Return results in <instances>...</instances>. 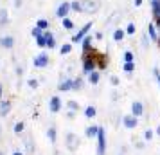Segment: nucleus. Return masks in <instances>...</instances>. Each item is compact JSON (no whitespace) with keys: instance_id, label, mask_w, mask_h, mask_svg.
Here are the masks:
<instances>
[{"instance_id":"f257e3e1","label":"nucleus","mask_w":160,"mask_h":155,"mask_svg":"<svg viewBox=\"0 0 160 155\" xmlns=\"http://www.w3.org/2000/svg\"><path fill=\"white\" fill-rule=\"evenodd\" d=\"M97 69V63H95V58H94V51L88 52V54H83V65H81V70L85 76H88L90 72H94Z\"/></svg>"},{"instance_id":"f03ea898","label":"nucleus","mask_w":160,"mask_h":155,"mask_svg":"<svg viewBox=\"0 0 160 155\" xmlns=\"http://www.w3.org/2000/svg\"><path fill=\"white\" fill-rule=\"evenodd\" d=\"M81 146V139L78 133L74 132H67L65 133V148L68 152H78V148Z\"/></svg>"},{"instance_id":"7ed1b4c3","label":"nucleus","mask_w":160,"mask_h":155,"mask_svg":"<svg viewBox=\"0 0 160 155\" xmlns=\"http://www.w3.org/2000/svg\"><path fill=\"white\" fill-rule=\"evenodd\" d=\"M83 4V11L87 15H95L101 9V0H81Z\"/></svg>"},{"instance_id":"20e7f679","label":"nucleus","mask_w":160,"mask_h":155,"mask_svg":"<svg viewBox=\"0 0 160 155\" xmlns=\"http://www.w3.org/2000/svg\"><path fill=\"white\" fill-rule=\"evenodd\" d=\"M92 25H94V22H87V23H85V25H83V27H81V29L72 36V44H81V42L85 40V36H87L88 33H90Z\"/></svg>"},{"instance_id":"39448f33","label":"nucleus","mask_w":160,"mask_h":155,"mask_svg":"<svg viewBox=\"0 0 160 155\" xmlns=\"http://www.w3.org/2000/svg\"><path fill=\"white\" fill-rule=\"evenodd\" d=\"M97 155H106V133L104 128L99 126V133H97Z\"/></svg>"},{"instance_id":"423d86ee","label":"nucleus","mask_w":160,"mask_h":155,"mask_svg":"<svg viewBox=\"0 0 160 155\" xmlns=\"http://www.w3.org/2000/svg\"><path fill=\"white\" fill-rule=\"evenodd\" d=\"M70 11H72V8H70V2H67V0H65V2H61V4L58 6V9H56V13H54V15L63 20V18H67V16H68V13H70Z\"/></svg>"},{"instance_id":"0eeeda50","label":"nucleus","mask_w":160,"mask_h":155,"mask_svg":"<svg viewBox=\"0 0 160 155\" xmlns=\"http://www.w3.org/2000/svg\"><path fill=\"white\" fill-rule=\"evenodd\" d=\"M32 65L36 67V69H45V67H49V54H47V52H40L36 58L32 59Z\"/></svg>"},{"instance_id":"6e6552de","label":"nucleus","mask_w":160,"mask_h":155,"mask_svg":"<svg viewBox=\"0 0 160 155\" xmlns=\"http://www.w3.org/2000/svg\"><path fill=\"white\" fill-rule=\"evenodd\" d=\"M94 58H95L97 67H99L101 70H104V69L108 67V56H106V54H101L99 51H95V49H94Z\"/></svg>"},{"instance_id":"1a4fd4ad","label":"nucleus","mask_w":160,"mask_h":155,"mask_svg":"<svg viewBox=\"0 0 160 155\" xmlns=\"http://www.w3.org/2000/svg\"><path fill=\"white\" fill-rule=\"evenodd\" d=\"M58 90L59 92H70V90H74V80L72 78H63L58 85Z\"/></svg>"},{"instance_id":"9d476101","label":"nucleus","mask_w":160,"mask_h":155,"mask_svg":"<svg viewBox=\"0 0 160 155\" xmlns=\"http://www.w3.org/2000/svg\"><path fill=\"white\" fill-rule=\"evenodd\" d=\"M122 125L126 126V128H130V130H133V128H135V126L138 125V117H137V116H133V114L122 116Z\"/></svg>"},{"instance_id":"9b49d317","label":"nucleus","mask_w":160,"mask_h":155,"mask_svg":"<svg viewBox=\"0 0 160 155\" xmlns=\"http://www.w3.org/2000/svg\"><path fill=\"white\" fill-rule=\"evenodd\" d=\"M16 44V40L13 34H6V36L0 38V47H4V49H13Z\"/></svg>"},{"instance_id":"f8f14e48","label":"nucleus","mask_w":160,"mask_h":155,"mask_svg":"<svg viewBox=\"0 0 160 155\" xmlns=\"http://www.w3.org/2000/svg\"><path fill=\"white\" fill-rule=\"evenodd\" d=\"M144 112H146V106H144L142 101H133V103H131V114H133V116L140 117V116H144Z\"/></svg>"},{"instance_id":"ddd939ff","label":"nucleus","mask_w":160,"mask_h":155,"mask_svg":"<svg viewBox=\"0 0 160 155\" xmlns=\"http://www.w3.org/2000/svg\"><path fill=\"white\" fill-rule=\"evenodd\" d=\"M49 110H51L52 114H58V112L61 110V99H59V96L51 97V101H49Z\"/></svg>"},{"instance_id":"4468645a","label":"nucleus","mask_w":160,"mask_h":155,"mask_svg":"<svg viewBox=\"0 0 160 155\" xmlns=\"http://www.w3.org/2000/svg\"><path fill=\"white\" fill-rule=\"evenodd\" d=\"M23 146H25V153H27V155H32L34 152H36V144H34V139H32L31 135H27V137H25V141H23Z\"/></svg>"},{"instance_id":"2eb2a0df","label":"nucleus","mask_w":160,"mask_h":155,"mask_svg":"<svg viewBox=\"0 0 160 155\" xmlns=\"http://www.w3.org/2000/svg\"><path fill=\"white\" fill-rule=\"evenodd\" d=\"M95 36H90V34H87L85 36V40L81 42V45H83V54H88V52L94 51V47H92V40H94Z\"/></svg>"},{"instance_id":"dca6fc26","label":"nucleus","mask_w":160,"mask_h":155,"mask_svg":"<svg viewBox=\"0 0 160 155\" xmlns=\"http://www.w3.org/2000/svg\"><path fill=\"white\" fill-rule=\"evenodd\" d=\"M148 34L151 38V42H160V33H158V27H155V23L148 25Z\"/></svg>"},{"instance_id":"f3484780","label":"nucleus","mask_w":160,"mask_h":155,"mask_svg":"<svg viewBox=\"0 0 160 155\" xmlns=\"http://www.w3.org/2000/svg\"><path fill=\"white\" fill-rule=\"evenodd\" d=\"M9 112H11V101H8V99H2V101H0V117H6V116H9Z\"/></svg>"},{"instance_id":"a211bd4d","label":"nucleus","mask_w":160,"mask_h":155,"mask_svg":"<svg viewBox=\"0 0 160 155\" xmlns=\"http://www.w3.org/2000/svg\"><path fill=\"white\" fill-rule=\"evenodd\" d=\"M9 23V11L6 8L0 9V29H4V27H8Z\"/></svg>"},{"instance_id":"6ab92c4d","label":"nucleus","mask_w":160,"mask_h":155,"mask_svg":"<svg viewBox=\"0 0 160 155\" xmlns=\"http://www.w3.org/2000/svg\"><path fill=\"white\" fill-rule=\"evenodd\" d=\"M45 36H47V49H56V36H54V33L47 29L45 31Z\"/></svg>"},{"instance_id":"aec40b11","label":"nucleus","mask_w":160,"mask_h":155,"mask_svg":"<svg viewBox=\"0 0 160 155\" xmlns=\"http://www.w3.org/2000/svg\"><path fill=\"white\" fill-rule=\"evenodd\" d=\"M151 2V13L155 16V20L160 18V0H149Z\"/></svg>"},{"instance_id":"412c9836","label":"nucleus","mask_w":160,"mask_h":155,"mask_svg":"<svg viewBox=\"0 0 160 155\" xmlns=\"http://www.w3.org/2000/svg\"><path fill=\"white\" fill-rule=\"evenodd\" d=\"M99 81H101V72H99V70L95 69L94 72L88 74V83H90V85H97Z\"/></svg>"},{"instance_id":"4be33fe9","label":"nucleus","mask_w":160,"mask_h":155,"mask_svg":"<svg viewBox=\"0 0 160 155\" xmlns=\"http://www.w3.org/2000/svg\"><path fill=\"white\" fill-rule=\"evenodd\" d=\"M87 137L88 139H95L97 137V133H99V125H92V126H88L87 128Z\"/></svg>"},{"instance_id":"5701e85b","label":"nucleus","mask_w":160,"mask_h":155,"mask_svg":"<svg viewBox=\"0 0 160 155\" xmlns=\"http://www.w3.org/2000/svg\"><path fill=\"white\" fill-rule=\"evenodd\" d=\"M126 36V29H115L113 31V40H115L117 44H121Z\"/></svg>"},{"instance_id":"b1692460","label":"nucleus","mask_w":160,"mask_h":155,"mask_svg":"<svg viewBox=\"0 0 160 155\" xmlns=\"http://www.w3.org/2000/svg\"><path fill=\"white\" fill-rule=\"evenodd\" d=\"M61 27H63L65 31H72L74 29V20L72 18H68V16L63 18V20H61Z\"/></svg>"},{"instance_id":"393cba45","label":"nucleus","mask_w":160,"mask_h":155,"mask_svg":"<svg viewBox=\"0 0 160 155\" xmlns=\"http://www.w3.org/2000/svg\"><path fill=\"white\" fill-rule=\"evenodd\" d=\"M70 8H72L74 13H85V11H83V4H81V0H72V2H70Z\"/></svg>"},{"instance_id":"a878e982","label":"nucleus","mask_w":160,"mask_h":155,"mask_svg":"<svg viewBox=\"0 0 160 155\" xmlns=\"http://www.w3.org/2000/svg\"><path fill=\"white\" fill-rule=\"evenodd\" d=\"M47 137H49V141H51L52 144L56 142V137H58V130H56V126H51V128L47 130Z\"/></svg>"},{"instance_id":"bb28decb","label":"nucleus","mask_w":160,"mask_h":155,"mask_svg":"<svg viewBox=\"0 0 160 155\" xmlns=\"http://www.w3.org/2000/svg\"><path fill=\"white\" fill-rule=\"evenodd\" d=\"M34 40H36V45L40 47V49H47V36H45V31H43V34H42V36L34 38Z\"/></svg>"},{"instance_id":"cd10ccee","label":"nucleus","mask_w":160,"mask_h":155,"mask_svg":"<svg viewBox=\"0 0 160 155\" xmlns=\"http://www.w3.org/2000/svg\"><path fill=\"white\" fill-rule=\"evenodd\" d=\"M72 52V44H63L61 45V49H59V54L61 56H68Z\"/></svg>"},{"instance_id":"c85d7f7f","label":"nucleus","mask_w":160,"mask_h":155,"mask_svg":"<svg viewBox=\"0 0 160 155\" xmlns=\"http://www.w3.org/2000/svg\"><path fill=\"white\" fill-rule=\"evenodd\" d=\"M122 70H124L126 74H131L133 70H135V61H124Z\"/></svg>"},{"instance_id":"c756f323","label":"nucleus","mask_w":160,"mask_h":155,"mask_svg":"<svg viewBox=\"0 0 160 155\" xmlns=\"http://www.w3.org/2000/svg\"><path fill=\"white\" fill-rule=\"evenodd\" d=\"M95 116H97V110H95V106H92V105H90V106H87V108H85V117L92 119V117H95Z\"/></svg>"},{"instance_id":"7c9ffc66","label":"nucleus","mask_w":160,"mask_h":155,"mask_svg":"<svg viewBox=\"0 0 160 155\" xmlns=\"http://www.w3.org/2000/svg\"><path fill=\"white\" fill-rule=\"evenodd\" d=\"M36 27H40L42 31H47L49 29V20H45V18H38L36 20Z\"/></svg>"},{"instance_id":"2f4dec72","label":"nucleus","mask_w":160,"mask_h":155,"mask_svg":"<svg viewBox=\"0 0 160 155\" xmlns=\"http://www.w3.org/2000/svg\"><path fill=\"white\" fill-rule=\"evenodd\" d=\"M67 106H68V110H72V112H78L81 108L79 103L76 101V99H68V103H67Z\"/></svg>"},{"instance_id":"473e14b6","label":"nucleus","mask_w":160,"mask_h":155,"mask_svg":"<svg viewBox=\"0 0 160 155\" xmlns=\"http://www.w3.org/2000/svg\"><path fill=\"white\" fill-rule=\"evenodd\" d=\"M83 78L81 76H78V78H74V90H81L83 89Z\"/></svg>"},{"instance_id":"72a5a7b5","label":"nucleus","mask_w":160,"mask_h":155,"mask_svg":"<svg viewBox=\"0 0 160 155\" xmlns=\"http://www.w3.org/2000/svg\"><path fill=\"white\" fill-rule=\"evenodd\" d=\"M149 40H151V38H149V34H142V38H140V44H142V47H144V49H148V47H149Z\"/></svg>"},{"instance_id":"f704fd0d","label":"nucleus","mask_w":160,"mask_h":155,"mask_svg":"<svg viewBox=\"0 0 160 155\" xmlns=\"http://www.w3.org/2000/svg\"><path fill=\"white\" fill-rule=\"evenodd\" d=\"M27 85H29L31 89H38V87H40V80H34V78H31V80H27Z\"/></svg>"},{"instance_id":"c9c22d12","label":"nucleus","mask_w":160,"mask_h":155,"mask_svg":"<svg viewBox=\"0 0 160 155\" xmlns=\"http://www.w3.org/2000/svg\"><path fill=\"white\" fill-rule=\"evenodd\" d=\"M122 58H124V61H133V59H135V56H133V52H131V51H124Z\"/></svg>"},{"instance_id":"e433bc0d","label":"nucleus","mask_w":160,"mask_h":155,"mask_svg":"<svg viewBox=\"0 0 160 155\" xmlns=\"http://www.w3.org/2000/svg\"><path fill=\"white\" fill-rule=\"evenodd\" d=\"M23 128H25V123L23 121H20V123H16L15 125V133H22Z\"/></svg>"},{"instance_id":"4c0bfd02","label":"nucleus","mask_w":160,"mask_h":155,"mask_svg":"<svg viewBox=\"0 0 160 155\" xmlns=\"http://www.w3.org/2000/svg\"><path fill=\"white\" fill-rule=\"evenodd\" d=\"M31 34H32L34 38H38V36H42V34H43V31L40 29V27H32V29H31Z\"/></svg>"},{"instance_id":"58836bf2","label":"nucleus","mask_w":160,"mask_h":155,"mask_svg":"<svg viewBox=\"0 0 160 155\" xmlns=\"http://www.w3.org/2000/svg\"><path fill=\"white\" fill-rule=\"evenodd\" d=\"M135 31H137V29H135V23H128V27H126V34H135Z\"/></svg>"},{"instance_id":"ea45409f","label":"nucleus","mask_w":160,"mask_h":155,"mask_svg":"<svg viewBox=\"0 0 160 155\" xmlns=\"http://www.w3.org/2000/svg\"><path fill=\"white\" fill-rule=\"evenodd\" d=\"M153 135H155V132H153L151 128H149V130H146V132H144V139H146V141H151V139H153Z\"/></svg>"},{"instance_id":"a19ab883","label":"nucleus","mask_w":160,"mask_h":155,"mask_svg":"<svg viewBox=\"0 0 160 155\" xmlns=\"http://www.w3.org/2000/svg\"><path fill=\"white\" fill-rule=\"evenodd\" d=\"M153 74H155V78H157V83H158V89H160V69L158 67L153 69Z\"/></svg>"},{"instance_id":"79ce46f5","label":"nucleus","mask_w":160,"mask_h":155,"mask_svg":"<svg viewBox=\"0 0 160 155\" xmlns=\"http://www.w3.org/2000/svg\"><path fill=\"white\" fill-rule=\"evenodd\" d=\"M110 83H112V87H117V85L121 83V80H119L117 76H110Z\"/></svg>"},{"instance_id":"37998d69","label":"nucleus","mask_w":160,"mask_h":155,"mask_svg":"<svg viewBox=\"0 0 160 155\" xmlns=\"http://www.w3.org/2000/svg\"><path fill=\"white\" fill-rule=\"evenodd\" d=\"M23 2H25V0H13V8L15 9H22Z\"/></svg>"},{"instance_id":"c03bdc74","label":"nucleus","mask_w":160,"mask_h":155,"mask_svg":"<svg viewBox=\"0 0 160 155\" xmlns=\"http://www.w3.org/2000/svg\"><path fill=\"white\" fill-rule=\"evenodd\" d=\"M142 2H144V0H133V6H135V8H140Z\"/></svg>"},{"instance_id":"a18cd8bd","label":"nucleus","mask_w":160,"mask_h":155,"mask_svg":"<svg viewBox=\"0 0 160 155\" xmlns=\"http://www.w3.org/2000/svg\"><path fill=\"white\" fill-rule=\"evenodd\" d=\"M94 36H95V40H102V33H101V31H97Z\"/></svg>"},{"instance_id":"49530a36","label":"nucleus","mask_w":160,"mask_h":155,"mask_svg":"<svg viewBox=\"0 0 160 155\" xmlns=\"http://www.w3.org/2000/svg\"><path fill=\"white\" fill-rule=\"evenodd\" d=\"M67 117H68V119H74V117H76V112H72V110H70L68 114H67Z\"/></svg>"},{"instance_id":"de8ad7c7","label":"nucleus","mask_w":160,"mask_h":155,"mask_svg":"<svg viewBox=\"0 0 160 155\" xmlns=\"http://www.w3.org/2000/svg\"><path fill=\"white\" fill-rule=\"evenodd\" d=\"M112 99H113V101H117V99H119V94H117V92H112Z\"/></svg>"},{"instance_id":"09e8293b","label":"nucleus","mask_w":160,"mask_h":155,"mask_svg":"<svg viewBox=\"0 0 160 155\" xmlns=\"http://www.w3.org/2000/svg\"><path fill=\"white\" fill-rule=\"evenodd\" d=\"M22 72H23L22 67H16V74H18V76H22Z\"/></svg>"},{"instance_id":"8fccbe9b","label":"nucleus","mask_w":160,"mask_h":155,"mask_svg":"<svg viewBox=\"0 0 160 155\" xmlns=\"http://www.w3.org/2000/svg\"><path fill=\"white\" fill-rule=\"evenodd\" d=\"M135 146H137V148H144V142H138V141H137V142H135Z\"/></svg>"},{"instance_id":"3c124183","label":"nucleus","mask_w":160,"mask_h":155,"mask_svg":"<svg viewBox=\"0 0 160 155\" xmlns=\"http://www.w3.org/2000/svg\"><path fill=\"white\" fill-rule=\"evenodd\" d=\"M155 23H157V27H158V33H160V18H158V20H155Z\"/></svg>"},{"instance_id":"603ef678","label":"nucleus","mask_w":160,"mask_h":155,"mask_svg":"<svg viewBox=\"0 0 160 155\" xmlns=\"http://www.w3.org/2000/svg\"><path fill=\"white\" fill-rule=\"evenodd\" d=\"M13 155H23L22 152H18V150H16V152H13Z\"/></svg>"},{"instance_id":"864d4df0","label":"nucleus","mask_w":160,"mask_h":155,"mask_svg":"<svg viewBox=\"0 0 160 155\" xmlns=\"http://www.w3.org/2000/svg\"><path fill=\"white\" fill-rule=\"evenodd\" d=\"M2 92H4V89H2V85H0V101H2Z\"/></svg>"},{"instance_id":"5fc2aeb1","label":"nucleus","mask_w":160,"mask_h":155,"mask_svg":"<svg viewBox=\"0 0 160 155\" xmlns=\"http://www.w3.org/2000/svg\"><path fill=\"white\" fill-rule=\"evenodd\" d=\"M157 135H160V126H157Z\"/></svg>"},{"instance_id":"6e6d98bb","label":"nucleus","mask_w":160,"mask_h":155,"mask_svg":"<svg viewBox=\"0 0 160 155\" xmlns=\"http://www.w3.org/2000/svg\"><path fill=\"white\" fill-rule=\"evenodd\" d=\"M0 155H4V153H2V152H0Z\"/></svg>"},{"instance_id":"4d7b16f0","label":"nucleus","mask_w":160,"mask_h":155,"mask_svg":"<svg viewBox=\"0 0 160 155\" xmlns=\"http://www.w3.org/2000/svg\"><path fill=\"white\" fill-rule=\"evenodd\" d=\"M119 155H124V153H119Z\"/></svg>"},{"instance_id":"13d9d810","label":"nucleus","mask_w":160,"mask_h":155,"mask_svg":"<svg viewBox=\"0 0 160 155\" xmlns=\"http://www.w3.org/2000/svg\"><path fill=\"white\" fill-rule=\"evenodd\" d=\"M0 132H2V128H0Z\"/></svg>"}]
</instances>
